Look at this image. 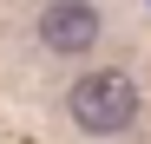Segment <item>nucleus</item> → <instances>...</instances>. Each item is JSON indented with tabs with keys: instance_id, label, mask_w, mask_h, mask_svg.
Returning a JSON list of instances; mask_svg holds the SVG:
<instances>
[{
	"instance_id": "f257e3e1",
	"label": "nucleus",
	"mask_w": 151,
	"mask_h": 144,
	"mask_svg": "<svg viewBox=\"0 0 151 144\" xmlns=\"http://www.w3.org/2000/svg\"><path fill=\"white\" fill-rule=\"evenodd\" d=\"M66 111H72V125H79V131H92V138H118V131L138 118V85L125 79V72H86V79L66 92Z\"/></svg>"
},
{
	"instance_id": "f03ea898",
	"label": "nucleus",
	"mask_w": 151,
	"mask_h": 144,
	"mask_svg": "<svg viewBox=\"0 0 151 144\" xmlns=\"http://www.w3.org/2000/svg\"><path fill=\"white\" fill-rule=\"evenodd\" d=\"M40 39H46V53H86L99 39V7L92 0H46Z\"/></svg>"
}]
</instances>
